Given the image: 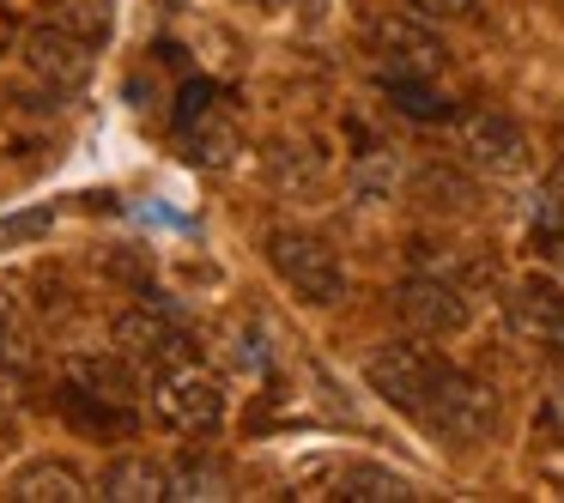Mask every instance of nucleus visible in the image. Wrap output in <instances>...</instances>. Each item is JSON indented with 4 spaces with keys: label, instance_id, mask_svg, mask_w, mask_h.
<instances>
[{
    "label": "nucleus",
    "instance_id": "nucleus-24",
    "mask_svg": "<svg viewBox=\"0 0 564 503\" xmlns=\"http://www.w3.org/2000/svg\"><path fill=\"white\" fill-rule=\"evenodd\" d=\"M406 7H413L419 19H437V25H443V19L455 25V19H474L479 13V0H406Z\"/></svg>",
    "mask_w": 564,
    "mask_h": 503
},
{
    "label": "nucleus",
    "instance_id": "nucleus-18",
    "mask_svg": "<svg viewBox=\"0 0 564 503\" xmlns=\"http://www.w3.org/2000/svg\"><path fill=\"white\" fill-rule=\"evenodd\" d=\"M382 91H389L394 110H406L413 122H443V116H449V103H443L419 74H382Z\"/></svg>",
    "mask_w": 564,
    "mask_h": 503
},
{
    "label": "nucleus",
    "instance_id": "nucleus-13",
    "mask_svg": "<svg viewBox=\"0 0 564 503\" xmlns=\"http://www.w3.org/2000/svg\"><path fill=\"white\" fill-rule=\"evenodd\" d=\"M98 497L110 503H164L171 497V467L147 461V455H122L98 473Z\"/></svg>",
    "mask_w": 564,
    "mask_h": 503
},
{
    "label": "nucleus",
    "instance_id": "nucleus-17",
    "mask_svg": "<svg viewBox=\"0 0 564 503\" xmlns=\"http://www.w3.org/2000/svg\"><path fill=\"white\" fill-rule=\"evenodd\" d=\"M394 188H401V164H394V152H365V158L352 164V200L358 207H382Z\"/></svg>",
    "mask_w": 564,
    "mask_h": 503
},
{
    "label": "nucleus",
    "instance_id": "nucleus-11",
    "mask_svg": "<svg viewBox=\"0 0 564 503\" xmlns=\"http://www.w3.org/2000/svg\"><path fill=\"white\" fill-rule=\"evenodd\" d=\"M503 309H510V328L516 333L546 340V346H564V285L558 280L534 273V280H522L510 297H503Z\"/></svg>",
    "mask_w": 564,
    "mask_h": 503
},
{
    "label": "nucleus",
    "instance_id": "nucleus-16",
    "mask_svg": "<svg viewBox=\"0 0 564 503\" xmlns=\"http://www.w3.org/2000/svg\"><path fill=\"white\" fill-rule=\"evenodd\" d=\"M340 497H352V503H406L413 497V479L389 473V467H346Z\"/></svg>",
    "mask_w": 564,
    "mask_h": 503
},
{
    "label": "nucleus",
    "instance_id": "nucleus-12",
    "mask_svg": "<svg viewBox=\"0 0 564 503\" xmlns=\"http://www.w3.org/2000/svg\"><path fill=\"white\" fill-rule=\"evenodd\" d=\"M243 152V134H237V122L225 110H195L183 122V158L188 164H200V171H225V164Z\"/></svg>",
    "mask_w": 564,
    "mask_h": 503
},
{
    "label": "nucleus",
    "instance_id": "nucleus-7",
    "mask_svg": "<svg viewBox=\"0 0 564 503\" xmlns=\"http://www.w3.org/2000/svg\"><path fill=\"white\" fill-rule=\"evenodd\" d=\"M394 309H401V321L413 333H431V340H443V333H462L467 328V292L462 280H449V273H413V280L394 292Z\"/></svg>",
    "mask_w": 564,
    "mask_h": 503
},
{
    "label": "nucleus",
    "instance_id": "nucleus-19",
    "mask_svg": "<svg viewBox=\"0 0 564 503\" xmlns=\"http://www.w3.org/2000/svg\"><path fill=\"white\" fill-rule=\"evenodd\" d=\"M528 237L540 243V255H564V195L558 188H540L528 200Z\"/></svg>",
    "mask_w": 564,
    "mask_h": 503
},
{
    "label": "nucleus",
    "instance_id": "nucleus-15",
    "mask_svg": "<svg viewBox=\"0 0 564 503\" xmlns=\"http://www.w3.org/2000/svg\"><path fill=\"white\" fill-rule=\"evenodd\" d=\"M31 364H37V340H31V321H25V309H19V297H13V292H0V370L25 376Z\"/></svg>",
    "mask_w": 564,
    "mask_h": 503
},
{
    "label": "nucleus",
    "instance_id": "nucleus-6",
    "mask_svg": "<svg viewBox=\"0 0 564 503\" xmlns=\"http://www.w3.org/2000/svg\"><path fill=\"white\" fill-rule=\"evenodd\" d=\"M110 340H116V352H128L140 370H171V364H183V358H195V340H188V328L183 321H171L164 309H122L116 316V328H110Z\"/></svg>",
    "mask_w": 564,
    "mask_h": 503
},
{
    "label": "nucleus",
    "instance_id": "nucleus-5",
    "mask_svg": "<svg viewBox=\"0 0 564 503\" xmlns=\"http://www.w3.org/2000/svg\"><path fill=\"white\" fill-rule=\"evenodd\" d=\"M455 152H462L467 171L479 176H498V183H510V176L528 171V134L510 122V116L498 110H467L462 122H455Z\"/></svg>",
    "mask_w": 564,
    "mask_h": 503
},
{
    "label": "nucleus",
    "instance_id": "nucleus-3",
    "mask_svg": "<svg viewBox=\"0 0 564 503\" xmlns=\"http://www.w3.org/2000/svg\"><path fill=\"white\" fill-rule=\"evenodd\" d=\"M419 418L431 425V437H443V442H455V449H467V442H486L491 430H498L503 401H498V389H491V382L467 376V370H449Z\"/></svg>",
    "mask_w": 564,
    "mask_h": 503
},
{
    "label": "nucleus",
    "instance_id": "nucleus-10",
    "mask_svg": "<svg viewBox=\"0 0 564 503\" xmlns=\"http://www.w3.org/2000/svg\"><path fill=\"white\" fill-rule=\"evenodd\" d=\"M67 382L74 394L86 401H110V406H128L140 394V364L128 352H67Z\"/></svg>",
    "mask_w": 564,
    "mask_h": 503
},
{
    "label": "nucleus",
    "instance_id": "nucleus-2",
    "mask_svg": "<svg viewBox=\"0 0 564 503\" xmlns=\"http://www.w3.org/2000/svg\"><path fill=\"white\" fill-rule=\"evenodd\" d=\"M443 376H449V364H443L431 346H419V340H389V346H377V352L365 358L370 394L389 401L394 413H425Z\"/></svg>",
    "mask_w": 564,
    "mask_h": 503
},
{
    "label": "nucleus",
    "instance_id": "nucleus-21",
    "mask_svg": "<svg viewBox=\"0 0 564 503\" xmlns=\"http://www.w3.org/2000/svg\"><path fill=\"white\" fill-rule=\"evenodd\" d=\"M171 497H231V479L213 461H195V455H188L183 467H171Z\"/></svg>",
    "mask_w": 564,
    "mask_h": 503
},
{
    "label": "nucleus",
    "instance_id": "nucleus-20",
    "mask_svg": "<svg viewBox=\"0 0 564 503\" xmlns=\"http://www.w3.org/2000/svg\"><path fill=\"white\" fill-rule=\"evenodd\" d=\"M273 183L292 188V195H310V188L322 183V158L310 146H273Z\"/></svg>",
    "mask_w": 564,
    "mask_h": 503
},
{
    "label": "nucleus",
    "instance_id": "nucleus-14",
    "mask_svg": "<svg viewBox=\"0 0 564 503\" xmlns=\"http://www.w3.org/2000/svg\"><path fill=\"white\" fill-rule=\"evenodd\" d=\"M7 497L13 503H79V497H91V485L67 461H50V455H43V461H25L7 479Z\"/></svg>",
    "mask_w": 564,
    "mask_h": 503
},
{
    "label": "nucleus",
    "instance_id": "nucleus-8",
    "mask_svg": "<svg viewBox=\"0 0 564 503\" xmlns=\"http://www.w3.org/2000/svg\"><path fill=\"white\" fill-rule=\"evenodd\" d=\"M25 67L55 91H79L91 79V67H98V43L67 25H37L25 37Z\"/></svg>",
    "mask_w": 564,
    "mask_h": 503
},
{
    "label": "nucleus",
    "instance_id": "nucleus-25",
    "mask_svg": "<svg viewBox=\"0 0 564 503\" xmlns=\"http://www.w3.org/2000/svg\"><path fill=\"white\" fill-rule=\"evenodd\" d=\"M546 418H552V425H558V430H564V382H558V389H552V394H546Z\"/></svg>",
    "mask_w": 564,
    "mask_h": 503
},
{
    "label": "nucleus",
    "instance_id": "nucleus-22",
    "mask_svg": "<svg viewBox=\"0 0 564 503\" xmlns=\"http://www.w3.org/2000/svg\"><path fill=\"white\" fill-rule=\"evenodd\" d=\"M50 225H55V207H25V212H13V219H0V249L37 243V237H50Z\"/></svg>",
    "mask_w": 564,
    "mask_h": 503
},
{
    "label": "nucleus",
    "instance_id": "nucleus-4",
    "mask_svg": "<svg viewBox=\"0 0 564 503\" xmlns=\"http://www.w3.org/2000/svg\"><path fill=\"white\" fill-rule=\"evenodd\" d=\"M268 267L292 285V297H304V304H316V309L346 297L340 255H334L322 237H310V231H273L268 237Z\"/></svg>",
    "mask_w": 564,
    "mask_h": 503
},
{
    "label": "nucleus",
    "instance_id": "nucleus-23",
    "mask_svg": "<svg viewBox=\"0 0 564 503\" xmlns=\"http://www.w3.org/2000/svg\"><path fill=\"white\" fill-rule=\"evenodd\" d=\"M419 195H431V207H467V200H474V188L462 183V176L455 171H419Z\"/></svg>",
    "mask_w": 564,
    "mask_h": 503
},
{
    "label": "nucleus",
    "instance_id": "nucleus-1",
    "mask_svg": "<svg viewBox=\"0 0 564 503\" xmlns=\"http://www.w3.org/2000/svg\"><path fill=\"white\" fill-rule=\"evenodd\" d=\"M152 413L176 430V437H213L225 425V382L207 364L183 358V364L159 370L152 382Z\"/></svg>",
    "mask_w": 564,
    "mask_h": 503
},
{
    "label": "nucleus",
    "instance_id": "nucleus-9",
    "mask_svg": "<svg viewBox=\"0 0 564 503\" xmlns=\"http://www.w3.org/2000/svg\"><path fill=\"white\" fill-rule=\"evenodd\" d=\"M370 43H377V55L389 62V74H419L431 79L443 67V43L431 25H419V19H401V13H382L377 25H370Z\"/></svg>",
    "mask_w": 564,
    "mask_h": 503
}]
</instances>
